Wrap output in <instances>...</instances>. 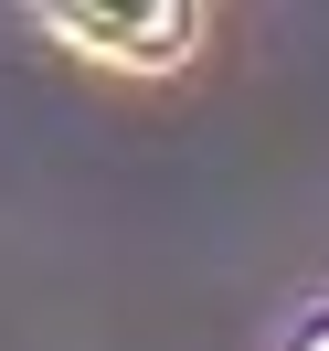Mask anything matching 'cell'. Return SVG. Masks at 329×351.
<instances>
[{
  "label": "cell",
  "instance_id": "2",
  "mask_svg": "<svg viewBox=\"0 0 329 351\" xmlns=\"http://www.w3.org/2000/svg\"><path fill=\"white\" fill-rule=\"evenodd\" d=\"M308 351H329V330H308Z\"/></svg>",
  "mask_w": 329,
  "mask_h": 351
},
{
  "label": "cell",
  "instance_id": "1",
  "mask_svg": "<svg viewBox=\"0 0 329 351\" xmlns=\"http://www.w3.org/2000/svg\"><path fill=\"white\" fill-rule=\"evenodd\" d=\"M53 32L117 53V64H170V53L192 43V11H53Z\"/></svg>",
  "mask_w": 329,
  "mask_h": 351
}]
</instances>
